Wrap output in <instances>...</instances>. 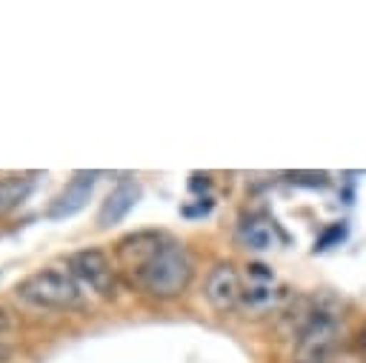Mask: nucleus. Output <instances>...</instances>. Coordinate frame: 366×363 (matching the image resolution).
<instances>
[{
	"instance_id": "nucleus-1",
	"label": "nucleus",
	"mask_w": 366,
	"mask_h": 363,
	"mask_svg": "<svg viewBox=\"0 0 366 363\" xmlns=\"http://www.w3.org/2000/svg\"><path fill=\"white\" fill-rule=\"evenodd\" d=\"M140 289L149 292L152 297H177L189 280H192V257L189 252L174 243V240H166L160 246V252L134 274Z\"/></svg>"
},
{
	"instance_id": "nucleus-2",
	"label": "nucleus",
	"mask_w": 366,
	"mask_h": 363,
	"mask_svg": "<svg viewBox=\"0 0 366 363\" xmlns=\"http://www.w3.org/2000/svg\"><path fill=\"white\" fill-rule=\"evenodd\" d=\"M14 294L40 309H74L80 306V286L69 272L40 269L14 286Z\"/></svg>"
},
{
	"instance_id": "nucleus-3",
	"label": "nucleus",
	"mask_w": 366,
	"mask_h": 363,
	"mask_svg": "<svg viewBox=\"0 0 366 363\" xmlns=\"http://www.w3.org/2000/svg\"><path fill=\"white\" fill-rule=\"evenodd\" d=\"M337 332H340V323L332 312H323V309H315L309 314V320L300 326V332L295 334V354H297V363H323V357L335 349L337 343Z\"/></svg>"
},
{
	"instance_id": "nucleus-4",
	"label": "nucleus",
	"mask_w": 366,
	"mask_h": 363,
	"mask_svg": "<svg viewBox=\"0 0 366 363\" xmlns=\"http://www.w3.org/2000/svg\"><path fill=\"white\" fill-rule=\"evenodd\" d=\"M69 274L74 280H83L86 286H92L100 294L114 292V269L100 249H80V252L69 254Z\"/></svg>"
},
{
	"instance_id": "nucleus-5",
	"label": "nucleus",
	"mask_w": 366,
	"mask_h": 363,
	"mask_svg": "<svg viewBox=\"0 0 366 363\" xmlns=\"http://www.w3.org/2000/svg\"><path fill=\"white\" fill-rule=\"evenodd\" d=\"M240 297H243V286L237 269L232 263H217L206 277V300L217 312H229L240 303Z\"/></svg>"
},
{
	"instance_id": "nucleus-6",
	"label": "nucleus",
	"mask_w": 366,
	"mask_h": 363,
	"mask_svg": "<svg viewBox=\"0 0 366 363\" xmlns=\"http://www.w3.org/2000/svg\"><path fill=\"white\" fill-rule=\"evenodd\" d=\"M94 180H97V171H74V177L69 180V186L49 203L46 217H51V220H63V217L77 214V212L89 203L92 189H94Z\"/></svg>"
},
{
	"instance_id": "nucleus-7",
	"label": "nucleus",
	"mask_w": 366,
	"mask_h": 363,
	"mask_svg": "<svg viewBox=\"0 0 366 363\" xmlns=\"http://www.w3.org/2000/svg\"><path fill=\"white\" fill-rule=\"evenodd\" d=\"M166 240H169V237L160 234V232H134V234H129V237H123V240L117 243V260H120V266H126L132 274H137V272L160 252V246H163Z\"/></svg>"
},
{
	"instance_id": "nucleus-8",
	"label": "nucleus",
	"mask_w": 366,
	"mask_h": 363,
	"mask_svg": "<svg viewBox=\"0 0 366 363\" xmlns=\"http://www.w3.org/2000/svg\"><path fill=\"white\" fill-rule=\"evenodd\" d=\"M140 194H143V186H140L137 180H120V183L106 194V200H103V206H100V212H97V226H100V229H109V226L120 223V220L137 206Z\"/></svg>"
},
{
	"instance_id": "nucleus-9",
	"label": "nucleus",
	"mask_w": 366,
	"mask_h": 363,
	"mask_svg": "<svg viewBox=\"0 0 366 363\" xmlns=\"http://www.w3.org/2000/svg\"><path fill=\"white\" fill-rule=\"evenodd\" d=\"M286 300V294H283V289L277 286V283H246V289H243V297H240V303H243V309H249V312H269V309H274V306H280Z\"/></svg>"
},
{
	"instance_id": "nucleus-10",
	"label": "nucleus",
	"mask_w": 366,
	"mask_h": 363,
	"mask_svg": "<svg viewBox=\"0 0 366 363\" xmlns=\"http://www.w3.org/2000/svg\"><path fill=\"white\" fill-rule=\"evenodd\" d=\"M240 240L246 249H254V252H266L274 246V226L263 217H249L240 223Z\"/></svg>"
},
{
	"instance_id": "nucleus-11",
	"label": "nucleus",
	"mask_w": 366,
	"mask_h": 363,
	"mask_svg": "<svg viewBox=\"0 0 366 363\" xmlns=\"http://www.w3.org/2000/svg\"><path fill=\"white\" fill-rule=\"evenodd\" d=\"M31 192V177H3L0 180V214L20 206Z\"/></svg>"
},
{
	"instance_id": "nucleus-12",
	"label": "nucleus",
	"mask_w": 366,
	"mask_h": 363,
	"mask_svg": "<svg viewBox=\"0 0 366 363\" xmlns=\"http://www.w3.org/2000/svg\"><path fill=\"white\" fill-rule=\"evenodd\" d=\"M346 234H349L346 223H329L323 229V234L315 240V252H326L332 246H340V240H346Z\"/></svg>"
},
{
	"instance_id": "nucleus-13",
	"label": "nucleus",
	"mask_w": 366,
	"mask_h": 363,
	"mask_svg": "<svg viewBox=\"0 0 366 363\" xmlns=\"http://www.w3.org/2000/svg\"><path fill=\"white\" fill-rule=\"evenodd\" d=\"M286 177H289L295 186H312V189L329 183V174H326V171H289Z\"/></svg>"
},
{
	"instance_id": "nucleus-14",
	"label": "nucleus",
	"mask_w": 366,
	"mask_h": 363,
	"mask_svg": "<svg viewBox=\"0 0 366 363\" xmlns=\"http://www.w3.org/2000/svg\"><path fill=\"white\" fill-rule=\"evenodd\" d=\"M246 280L249 283H274V272L263 263H249L246 266Z\"/></svg>"
},
{
	"instance_id": "nucleus-15",
	"label": "nucleus",
	"mask_w": 366,
	"mask_h": 363,
	"mask_svg": "<svg viewBox=\"0 0 366 363\" xmlns=\"http://www.w3.org/2000/svg\"><path fill=\"white\" fill-rule=\"evenodd\" d=\"M6 329H9V314H6L3 309H0V334H3Z\"/></svg>"
}]
</instances>
